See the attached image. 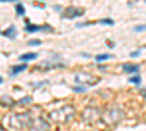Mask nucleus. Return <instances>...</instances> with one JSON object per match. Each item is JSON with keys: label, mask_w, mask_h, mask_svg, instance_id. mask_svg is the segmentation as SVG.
Returning a JSON list of instances; mask_svg holds the SVG:
<instances>
[{"label": "nucleus", "mask_w": 146, "mask_h": 131, "mask_svg": "<svg viewBox=\"0 0 146 131\" xmlns=\"http://www.w3.org/2000/svg\"><path fill=\"white\" fill-rule=\"evenodd\" d=\"M53 28L50 25H32V23H28L25 26L27 32H38V31H51Z\"/></svg>", "instance_id": "f257e3e1"}, {"label": "nucleus", "mask_w": 146, "mask_h": 131, "mask_svg": "<svg viewBox=\"0 0 146 131\" xmlns=\"http://www.w3.org/2000/svg\"><path fill=\"white\" fill-rule=\"evenodd\" d=\"M80 15H83L82 9H75V7H69L64 13L66 18H75V16H80Z\"/></svg>", "instance_id": "f03ea898"}, {"label": "nucleus", "mask_w": 146, "mask_h": 131, "mask_svg": "<svg viewBox=\"0 0 146 131\" xmlns=\"http://www.w3.org/2000/svg\"><path fill=\"white\" fill-rule=\"evenodd\" d=\"M123 71H124V73H137V71H139V66L137 64L126 63V64H123Z\"/></svg>", "instance_id": "7ed1b4c3"}, {"label": "nucleus", "mask_w": 146, "mask_h": 131, "mask_svg": "<svg viewBox=\"0 0 146 131\" xmlns=\"http://www.w3.org/2000/svg\"><path fill=\"white\" fill-rule=\"evenodd\" d=\"M36 57H38V55H36V53H27V54H22V55L19 57V60L23 61V63H27V61H29V60H35Z\"/></svg>", "instance_id": "20e7f679"}, {"label": "nucleus", "mask_w": 146, "mask_h": 131, "mask_svg": "<svg viewBox=\"0 0 146 131\" xmlns=\"http://www.w3.org/2000/svg\"><path fill=\"white\" fill-rule=\"evenodd\" d=\"M15 31H16V28H15L13 25H10V26L5 31V37H7V38H15Z\"/></svg>", "instance_id": "39448f33"}, {"label": "nucleus", "mask_w": 146, "mask_h": 131, "mask_svg": "<svg viewBox=\"0 0 146 131\" xmlns=\"http://www.w3.org/2000/svg\"><path fill=\"white\" fill-rule=\"evenodd\" d=\"M22 70H27V64H19V66H15V67H12V76H15L16 73H21Z\"/></svg>", "instance_id": "423d86ee"}, {"label": "nucleus", "mask_w": 146, "mask_h": 131, "mask_svg": "<svg viewBox=\"0 0 146 131\" xmlns=\"http://www.w3.org/2000/svg\"><path fill=\"white\" fill-rule=\"evenodd\" d=\"M110 58H113V55H111V54H98V55L95 57V60L98 61V63H101V61L110 60Z\"/></svg>", "instance_id": "0eeeda50"}, {"label": "nucleus", "mask_w": 146, "mask_h": 131, "mask_svg": "<svg viewBox=\"0 0 146 131\" xmlns=\"http://www.w3.org/2000/svg\"><path fill=\"white\" fill-rule=\"evenodd\" d=\"M140 77L136 74V76H133V77H130V83H133V85H140Z\"/></svg>", "instance_id": "6e6552de"}, {"label": "nucleus", "mask_w": 146, "mask_h": 131, "mask_svg": "<svg viewBox=\"0 0 146 131\" xmlns=\"http://www.w3.org/2000/svg\"><path fill=\"white\" fill-rule=\"evenodd\" d=\"M16 13L19 15V16H22V15H25V9H23V6L19 3L18 6H16Z\"/></svg>", "instance_id": "1a4fd4ad"}, {"label": "nucleus", "mask_w": 146, "mask_h": 131, "mask_svg": "<svg viewBox=\"0 0 146 131\" xmlns=\"http://www.w3.org/2000/svg\"><path fill=\"white\" fill-rule=\"evenodd\" d=\"M146 31V25H140V26H135V32H143Z\"/></svg>", "instance_id": "9d476101"}, {"label": "nucleus", "mask_w": 146, "mask_h": 131, "mask_svg": "<svg viewBox=\"0 0 146 131\" xmlns=\"http://www.w3.org/2000/svg\"><path fill=\"white\" fill-rule=\"evenodd\" d=\"M100 23H108V25H114V20H113V19H101Z\"/></svg>", "instance_id": "9b49d317"}, {"label": "nucleus", "mask_w": 146, "mask_h": 131, "mask_svg": "<svg viewBox=\"0 0 146 131\" xmlns=\"http://www.w3.org/2000/svg\"><path fill=\"white\" fill-rule=\"evenodd\" d=\"M41 44V41H38V39H32V41H29V45H40Z\"/></svg>", "instance_id": "f8f14e48"}, {"label": "nucleus", "mask_w": 146, "mask_h": 131, "mask_svg": "<svg viewBox=\"0 0 146 131\" xmlns=\"http://www.w3.org/2000/svg\"><path fill=\"white\" fill-rule=\"evenodd\" d=\"M139 54H140V51H133V53H130V57H139Z\"/></svg>", "instance_id": "ddd939ff"}, {"label": "nucleus", "mask_w": 146, "mask_h": 131, "mask_svg": "<svg viewBox=\"0 0 146 131\" xmlns=\"http://www.w3.org/2000/svg\"><path fill=\"white\" fill-rule=\"evenodd\" d=\"M0 2H10V0H0ZM12 2H15V0H12Z\"/></svg>", "instance_id": "4468645a"}, {"label": "nucleus", "mask_w": 146, "mask_h": 131, "mask_svg": "<svg viewBox=\"0 0 146 131\" xmlns=\"http://www.w3.org/2000/svg\"><path fill=\"white\" fill-rule=\"evenodd\" d=\"M3 82V79H2V76H0V83H2Z\"/></svg>", "instance_id": "2eb2a0df"}]
</instances>
